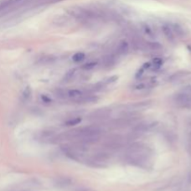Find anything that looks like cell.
Wrapping results in <instances>:
<instances>
[{
	"label": "cell",
	"instance_id": "18",
	"mask_svg": "<svg viewBox=\"0 0 191 191\" xmlns=\"http://www.w3.org/2000/svg\"><path fill=\"white\" fill-rule=\"evenodd\" d=\"M162 63H163V62H162V60H161L160 58H156V59H154L152 63H150V64H151V68L154 69V70L158 69V68L162 65Z\"/></svg>",
	"mask_w": 191,
	"mask_h": 191
},
{
	"label": "cell",
	"instance_id": "14",
	"mask_svg": "<svg viewBox=\"0 0 191 191\" xmlns=\"http://www.w3.org/2000/svg\"><path fill=\"white\" fill-rule=\"evenodd\" d=\"M76 75H77V71L76 69H70L69 71H67L65 73V75L63 78V81L64 82H70V81H73L75 78H76Z\"/></svg>",
	"mask_w": 191,
	"mask_h": 191
},
{
	"label": "cell",
	"instance_id": "8",
	"mask_svg": "<svg viewBox=\"0 0 191 191\" xmlns=\"http://www.w3.org/2000/svg\"><path fill=\"white\" fill-rule=\"evenodd\" d=\"M150 127H151V125L148 123H139L133 128V133L136 135H142V134L146 133L149 130Z\"/></svg>",
	"mask_w": 191,
	"mask_h": 191
},
{
	"label": "cell",
	"instance_id": "1",
	"mask_svg": "<svg viewBox=\"0 0 191 191\" xmlns=\"http://www.w3.org/2000/svg\"><path fill=\"white\" fill-rule=\"evenodd\" d=\"M151 148L142 143H134L131 145L125 153V159L128 163L141 168L148 167L151 163Z\"/></svg>",
	"mask_w": 191,
	"mask_h": 191
},
{
	"label": "cell",
	"instance_id": "17",
	"mask_svg": "<svg viewBox=\"0 0 191 191\" xmlns=\"http://www.w3.org/2000/svg\"><path fill=\"white\" fill-rule=\"evenodd\" d=\"M85 54L83 53V52H76V53H75L74 55H73V57H72V60L75 62V63H80V62H82L84 59H85Z\"/></svg>",
	"mask_w": 191,
	"mask_h": 191
},
{
	"label": "cell",
	"instance_id": "9",
	"mask_svg": "<svg viewBox=\"0 0 191 191\" xmlns=\"http://www.w3.org/2000/svg\"><path fill=\"white\" fill-rule=\"evenodd\" d=\"M157 85V81L156 79H148L147 81H142L139 82L135 88L137 90H145V89H150V88H154Z\"/></svg>",
	"mask_w": 191,
	"mask_h": 191
},
{
	"label": "cell",
	"instance_id": "2",
	"mask_svg": "<svg viewBox=\"0 0 191 191\" xmlns=\"http://www.w3.org/2000/svg\"><path fill=\"white\" fill-rule=\"evenodd\" d=\"M61 149L66 157L76 161L82 160L88 151L87 146L79 142H74L71 144L64 145L61 147Z\"/></svg>",
	"mask_w": 191,
	"mask_h": 191
},
{
	"label": "cell",
	"instance_id": "11",
	"mask_svg": "<svg viewBox=\"0 0 191 191\" xmlns=\"http://www.w3.org/2000/svg\"><path fill=\"white\" fill-rule=\"evenodd\" d=\"M108 116H109V111L105 110V109H100L96 112H93L90 116V117H91V119H94V120H101V119L106 118Z\"/></svg>",
	"mask_w": 191,
	"mask_h": 191
},
{
	"label": "cell",
	"instance_id": "4",
	"mask_svg": "<svg viewBox=\"0 0 191 191\" xmlns=\"http://www.w3.org/2000/svg\"><path fill=\"white\" fill-rule=\"evenodd\" d=\"M122 146V138L119 135H114L106 140L105 148L107 151H114L120 148Z\"/></svg>",
	"mask_w": 191,
	"mask_h": 191
},
{
	"label": "cell",
	"instance_id": "12",
	"mask_svg": "<svg viewBox=\"0 0 191 191\" xmlns=\"http://www.w3.org/2000/svg\"><path fill=\"white\" fill-rule=\"evenodd\" d=\"M170 26H171V28H172V30H173L174 36H175V38H176V37L181 38V37H184V36H185L184 28H183L181 25H179L178 23H170Z\"/></svg>",
	"mask_w": 191,
	"mask_h": 191
},
{
	"label": "cell",
	"instance_id": "13",
	"mask_svg": "<svg viewBox=\"0 0 191 191\" xmlns=\"http://www.w3.org/2000/svg\"><path fill=\"white\" fill-rule=\"evenodd\" d=\"M162 32H163L164 36L168 38L170 41H174L175 36H174V34H173V32L171 26H170V24H165V25H163V26H162Z\"/></svg>",
	"mask_w": 191,
	"mask_h": 191
},
{
	"label": "cell",
	"instance_id": "19",
	"mask_svg": "<svg viewBox=\"0 0 191 191\" xmlns=\"http://www.w3.org/2000/svg\"><path fill=\"white\" fill-rule=\"evenodd\" d=\"M95 65H96V63H95V62H90V63H87V64L83 65L81 68H82L83 70L89 71V70H90V69L94 68V67H95Z\"/></svg>",
	"mask_w": 191,
	"mask_h": 191
},
{
	"label": "cell",
	"instance_id": "5",
	"mask_svg": "<svg viewBox=\"0 0 191 191\" xmlns=\"http://www.w3.org/2000/svg\"><path fill=\"white\" fill-rule=\"evenodd\" d=\"M129 49H130V45L127 41L125 40H121L117 43L116 49H115V55L118 58L121 56L126 55L129 52Z\"/></svg>",
	"mask_w": 191,
	"mask_h": 191
},
{
	"label": "cell",
	"instance_id": "6",
	"mask_svg": "<svg viewBox=\"0 0 191 191\" xmlns=\"http://www.w3.org/2000/svg\"><path fill=\"white\" fill-rule=\"evenodd\" d=\"M83 94H84V92L79 90H76V89L66 90H65V100H70V101L76 103Z\"/></svg>",
	"mask_w": 191,
	"mask_h": 191
},
{
	"label": "cell",
	"instance_id": "16",
	"mask_svg": "<svg viewBox=\"0 0 191 191\" xmlns=\"http://www.w3.org/2000/svg\"><path fill=\"white\" fill-rule=\"evenodd\" d=\"M31 95H32V90H31V88H30V87H26V88L24 89L23 94H22V98H23V100L24 102H26V101H28V100L31 98Z\"/></svg>",
	"mask_w": 191,
	"mask_h": 191
},
{
	"label": "cell",
	"instance_id": "3",
	"mask_svg": "<svg viewBox=\"0 0 191 191\" xmlns=\"http://www.w3.org/2000/svg\"><path fill=\"white\" fill-rule=\"evenodd\" d=\"M109 163V156L106 152H98L90 156L89 158H87V164H89L91 167L96 168H103L106 167Z\"/></svg>",
	"mask_w": 191,
	"mask_h": 191
},
{
	"label": "cell",
	"instance_id": "20",
	"mask_svg": "<svg viewBox=\"0 0 191 191\" xmlns=\"http://www.w3.org/2000/svg\"><path fill=\"white\" fill-rule=\"evenodd\" d=\"M73 191H94L90 188H87V187H78L76 188Z\"/></svg>",
	"mask_w": 191,
	"mask_h": 191
},
{
	"label": "cell",
	"instance_id": "15",
	"mask_svg": "<svg viewBox=\"0 0 191 191\" xmlns=\"http://www.w3.org/2000/svg\"><path fill=\"white\" fill-rule=\"evenodd\" d=\"M81 121H82V118L80 116L72 117V118H69L68 120H66L65 125H66V126H75V125H78Z\"/></svg>",
	"mask_w": 191,
	"mask_h": 191
},
{
	"label": "cell",
	"instance_id": "10",
	"mask_svg": "<svg viewBox=\"0 0 191 191\" xmlns=\"http://www.w3.org/2000/svg\"><path fill=\"white\" fill-rule=\"evenodd\" d=\"M72 184V180L68 177H60L55 181V186L59 188H65Z\"/></svg>",
	"mask_w": 191,
	"mask_h": 191
},
{
	"label": "cell",
	"instance_id": "21",
	"mask_svg": "<svg viewBox=\"0 0 191 191\" xmlns=\"http://www.w3.org/2000/svg\"><path fill=\"white\" fill-rule=\"evenodd\" d=\"M41 99H42V101H43V103H50L51 102V100H50V98L49 97H48L47 95H41Z\"/></svg>",
	"mask_w": 191,
	"mask_h": 191
},
{
	"label": "cell",
	"instance_id": "7",
	"mask_svg": "<svg viewBox=\"0 0 191 191\" xmlns=\"http://www.w3.org/2000/svg\"><path fill=\"white\" fill-rule=\"evenodd\" d=\"M116 59H117V57H116L115 54H108V55H106V56L103 58L102 64H103V65H104L105 67L109 68V67H112L113 65H116Z\"/></svg>",
	"mask_w": 191,
	"mask_h": 191
}]
</instances>
